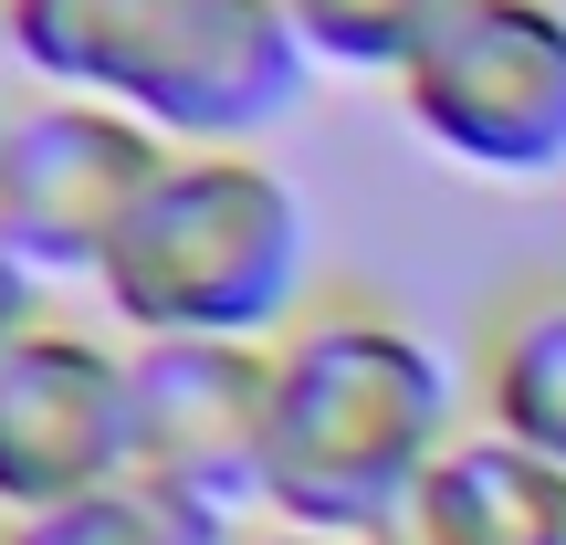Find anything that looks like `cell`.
<instances>
[{"label":"cell","mask_w":566,"mask_h":545,"mask_svg":"<svg viewBox=\"0 0 566 545\" xmlns=\"http://www.w3.org/2000/svg\"><path fill=\"white\" fill-rule=\"evenodd\" d=\"M472 430L451 357L378 294L325 283L273 336V420H263V525L378 535Z\"/></svg>","instance_id":"obj_1"},{"label":"cell","mask_w":566,"mask_h":545,"mask_svg":"<svg viewBox=\"0 0 566 545\" xmlns=\"http://www.w3.org/2000/svg\"><path fill=\"white\" fill-rule=\"evenodd\" d=\"M0 53L32 95H95L158 147H263L315 95L283 0H0Z\"/></svg>","instance_id":"obj_2"},{"label":"cell","mask_w":566,"mask_h":545,"mask_svg":"<svg viewBox=\"0 0 566 545\" xmlns=\"http://www.w3.org/2000/svg\"><path fill=\"white\" fill-rule=\"evenodd\" d=\"M315 294V210L263 147H179L95 273V315L126 346H273Z\"/></svg>","instance_id":"obj_3"},{"label":"cell","mask_w":566,"mask_h":545,"mask_svg":"<svg viewBox=\"0 0 566 545\" xmlns=\"http://www.w3.org/2000/svg\"><path fill=\"white\" fill-rule=\"evenodd\" d=\"M399 116L472 179H566V0H451L399 74Z\"/></svg>","instance_id":"obj_4"},{"label":"cell","mask_w":566,"mask_h":545,"mask_svg":"<svg viewBox=\"0 0 566 545\" xmlns=\"http://www.w3.org/2000/svg\"><path fill=\"white\" fill-rule=\"evenodd\" d=\"M179 147H158L137 116H116L95 95H21L11 137H0V242L53 294H95L126 210L147 200V179Z\"/></svg>","instance_id":"obj_5"},{"label":"cell","mask_w":566,"mask_h":545,"mask_svg":"<svg viewBox=\"0 0 566 545\" xmlns=\"http://www.w3.org/2000/svg\"><path fill=\"white\" fill-rule=\"evenodd\" d=\"M137 472V388L126 336L105 315H42L0 346V525L53 514L74 493H105Z\"/></svg>","instance_id":"obj_6"},{"label":"cell","mask_w":566,"mask_h":545,"mask_svg":"<svg viewBox=\"0 0 566 545\" xmlns=\"http://www.w3.org/2000/svg\"><path fill=\"white\" fill-rule=\"evenodd\" d=\"M137 388V472L263 525V420H273V346H126Z\"/></svg>","instance_id":"obj_7"},{"label":"cell","mask_w":566,"mask_h":545,"mask_svg":"<svg viewBox=\"0 0 566 545\" xmlns=\"http://www.w3.org/2000/svg\"><path fill=\"white\" fill-rule=\"evenodd\" d=\"M367 545H566V472L472 420Z\"/></svg>","instance_id":"obj_8"},{"label":"cell","mask_w":566,"mask_h":545,"mask_svg":"<svg viewBox=\"0 0 566 545\" xmlns=\"http://www.w3.org/2000/svg\"><path fill=\"white\" fill-rule=\"evenodd\" d=\"M472 420L504 441L546 451L566 472V283L556 294H514L483 325V367H472Z\"/></svg>","instance_id":"obj_9"},{"label":"cell","mask_w":566,"mask_h":545,"mask_svg":"<svg viewBox=\"0 0 566 545\" xmlns=\"http://www.w3.org/2000/svg\"><path fill=\"white\" fill-rule=\"evenodd\" d=\"M0 545H242V514L200 504V493L158 483V472H116L105 493H74L53 514L0 525Z\"/></svg>","instance_id":"obj_10"},{"label":"cell","mask_w":566,"mask_h":545,"mask_svg":"<svg viewBox=\"0 0 566 545\" xmlns=\"http://www.w3.org/2000/svg\"><path fill=\"white\" fill-rule=\"evenodd\" d=\"M441 11L451 0H283V21L315 53V74H388V84L441 32Z\"/></svg>","instance_id":"obj_11"},{"label":"cell","mask_w":566,"mask_h":545,"mask_svg":"<svg viewBox=\"0 0 566 545\" xmlns=\"http://www.w3.org/2000/svg\"><path fill=\"white\" fill-rule=\"evenodd\" d=\"M42 315H53V283H42L11 242H0V346H11V336H32Z\"/></svg>","instance_id":"obj_12"},{"label":"cell","mask_w":566,"mask_h":545,"mask_svg":"<svg viewBox=\"0 0 566 545\" xmlns=\"http://www.w3.org/2000/svg\"><path fill=\"white\" fill-rule=\"evenodd\" d=\"M242 545H357V535H304V525H242Z\"/></svg>","instance_id":"obj_13"},{"label":"cell","mask_w":566,"mask_h":545,"mask_svg":"<svg viewBox=\"0 0 566 545\" xmlns=\"http://www.w3.org/2000/svg\"><path fill=\"white\" fill-rule=\"evenodd\" d=\"M11 105H21V95H11V84H0V137H11Z\"/></svg>","instance_id":"obj_14"}]
</instances>
